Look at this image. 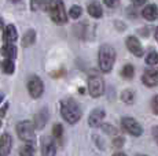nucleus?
Listing matches in <instances>:
<instances>
[{"label":"nucleus","mask_w":158,"mask_h":156,"mask_svg":"<svg viewBox=\"0 0 158 156\" xmlns=\"http://www.w3.org/2000/svg\"><path fill=\"white\" fill-rule=\"evenodd\" d=\"M44 8L50 13L51 19L54 21L58 25L66 23L68 17H66V11H65V6H63L62 0H44L43 2Z\"/></svg>","instance_id":"nucleus-1"},{"label":"nucleus","mask_w":158,"mask_h":156,"mask_svg":"<svg viewBox=\"0 0 158 156\" xmlns=\"http://www.w3.org/2000/svg\"><path fill=\"white\" fill-rule=\"evenodd\" d=\"M60 114H62L63 119L72 125L78 122L81 118V110L73 99H66L60 103Z\"/></svg>","instance_id":"nucleus-2"},{"label":"nucleus","mask_w":158,"mask_h":156,"mask_svg":"<svg viewBox=\"0 0 158 156\" xmlns=\"http://www.w3.org/2000/svg\"><path fill=\"white\" fill-rule=\"evenodd\" d=\"M115 60V51L109 44H103L99 48V67L103 73H109L113 68Z\"/></svg>","instance_id":"nucleus-3"},{"label":"nucleus","mask_w":158,"mask_h":156,"mask_svg":"<svg viewBox=\"0 0 158 156\" xmlns=\"http://www.w3.org/2000/svg\"><path fill=\"white\" fill-rule=\"evenodd\" d=\"M88 91L92 97H99L105 92V81L98 74H92L88 78Z\"/></svg>","instance_id":"nucleus-4"},{"label":"nucleus","mask_w":158,"mask_h":156,"mask_svg":"<svg viewBox=\"0 0 158 156\" xmlns=\"http://www.w3.org/2000/svg\"><path fill=\"white\" fill-rule=\"evenodd\" d=\"M17 133L21 140L26 141V142H32L35 140V127L33 123L29 121H22L17 125Z\"/></svg>","instance_id":"nucleus-5"},{"label":"nucleus","mask_w":158,"mask_h":156,"mask_svg":"<svg viewBox=\"0 0 158 156\" xmlns=\"http://www.w3.org/2000/svg\"><path fill=\"white\" fill-rule=\"evenodd\" d=\"M121 126H123V129L127 131V133L132 134V136H135V137L142 136V133H143L142 126L133 118H129V116H125V118L121 119Z\"/></svg>","instance_id":"nucleus-6"},{"label":"nucleus","mask_w":158,"mask_h":156,"mask_svg":"<svg viewBox=\"0 0 158 156\" xmlns=\"http://www.w3.org/2000/svg\"><path fill=\"white\" fill-rule=\"evenodd\" d=\"M28 91L29 95L32 96L33 99H39L44 92V85H43V81L40 80L39 77H32L28 82Z\"/></svg>","instance_id":"nucleus-7"},{"label":"nucleus","mask_w":158,"mask_h":156,"mask_svg":"<svg viewBox=\"0 0 158 156\" xmlns=\"http://www.w3.org/2000/svg\"><path fill=\"white\" fill-rule=\"evenodd\" d=\"M103 119H105V111L102 108H96L91 112L89 118H88V125L91 127H99V126H102Z\"/></svg>","instance_id":"nucleus-8"},{"label":"nucleus","mask_w":158,"mask_h":156,"mask_svg":"<svg viewBox=\"0 0 158 156\" xmlns=\"http://www.w3.org/2000/svg\"><path fill=\"white\" fill-rule=\"evenodd\" d=\"M127 48H128L135 56L143 55V48H142L140 41H139L136 37H133V36H131V37L127 38Z\"/></svg>","instance_id":"nucleus-9"},{"label":"nucleus","mask_w":158,"mask_h":156,"mask_svg":"<svg viewBox=\"0 0 158 156\" xmlns=\"http://www.w3.org/2000/svg\"><path fill=\"white\" fill-rule=\"evenodd\" d=\"M11 145H13V140L8 133H4L0 137V156H8L11 152Z\"/></svg>","instance_id":"nucleus-10"},{"label":"nucleus","mask_w":158,"mask_h":156,"mask_svg":"<svg viewBox=\"0 0 158 156\" xmlns=\"http://www.w3.org/2000/svg\"><path fill=\"white\" fill-rule=\"evenodd\" d=\"M41 154L43 156H55L56 155V148L54 141L50 137H44L41 141Z\"/></svg>","instance_id":"nucleus-11"},{"label":"nucleus","mask_w":158,"mask_h":156,"mask_svg":"<svg viewBox=\"0 0 158 156\" xmlns=\"http://www.w3.org/2000/svg\"><path fill=\"white\" fill-rule=\"evenodd\" d=\"M3 38H4L6 44H13L14 41H17L18 33H17V29H15L14 25H7L6 26L4 32H3Z\"/></svg>","instance_id":"nucleus-12"},{"label":"nucleus","mask_w":158,"mask_h":156,"mask_svg":"<svg viewBox=\"0 0 158 156\" xmlns=\"http://www.w3.org/2000/svg\"><path fill=\"white\" fill-rule=\"evenodd\" d=\"M142 15H143L144 19L147 21H156L157 19V15H158V8L156 4H148L146 6L142 11Z\"/></svg>","instance_id":"nucleus-13"},{"label":"nucleus","mask_w":158,"mask_h":156,"mask_svg":"<svg viewBox=\"0 0 158 156\" xmlns=\"http://www.w3.org/2000/svg\"><path fill=\"white\" fill-rule=\"evenodd\" d=\"M142 81L146 86H156L158 84V77L153 70H146V73L142 77Z\"/></svg>","instance_id":"nucleus-14"},{"label":"nucleus","mask_w":158,"mask_h":156,"mask_svg":"<svg viewBox=\"0 0 158 156\" xmlns=\"http://www.w3.org/2000/svg\"><path fill=\"white\" fill-rule=\"evenodd\" d=\"M88 14L94 18H101L102 14H103V10H102V6L99 4L98 2H91L89 6H88Z\"/></svg>","instance_id":"nucleus-15"},{"label":"nucleus","mask_w":158,"mask_h":156,"mask_svg":"<svg viewBox=\"0 0 158 156\" xmlns=\"http://www.w3.org/2000/svg\"><path fill=\"white\" fill-rule=\"evenodd\" d=\"M2 55L6 59H14L17 56V47L14 44H4L2 48Z\"/></svg>","instance_id":"nucleus-16"},{"label":"nucleus","mask_w":158,"mask_h":156,"mask_svg":"<svg viewBox=\"0 0 158 156\" xmlns=\"http://www.w3.org/2000/svg\"><path fill=\"white\" fill-rule=\"evenodd\" d=\"M48 119V115H47V110H41L40 112L37 114V115L35 116V126L37 129H43L45 126V122H47Z\"/></svg>","instance_id":"nucleus-17"},{"label":"nucleus","mask_w":158,"mask_h":156,"mask_svg":"<svg viewBox=\"0 0 158 156\" xmlns=\"http://www.w3.org/2000/svg\"><path fill=\"white\" fill-rule=\"evenodd\" d=\"M35 38H36V33H35V30H28V32L25 33V34H23L21 44H22V47H23V48H28V47H30L33 43H35Z\"/></svg>","instance_id":"nucleus-18"},{"label":"nucleus","mask_w":158,"mask_h":156,"mask_svg":"<svg viewBox=\"0 0 158 156\" xmlns=\"http://www.w3.org/2000/svg\"><path fill=\"white\" fill-rule=\"evenodd\" d=\"M19 155L21 156H35V146L32 144H25L23 146H21Z\"/></svg>","instance_id":"nucleus-19"},{"label":"nucleus","mask_w":158,"mask_h":156,"mask_svg":"<svg viewBox=\"0 0 158 156\" xmlns=\"http://www.w3.org/2000/svg\"><path fill=\"white\" fill-rule=\"evenodd\" d=\"M146 63L148 66H154V64H158V53L156 51H150L146 56Z\"/></svg>","instance_id":"nucleus-20"},{"label":"nucleus","mask_w":158,"mask_h":156,"mask_svg":"<svg viewBox=\"0 0 158 156\" xmlns=\"http://www.w3.org/2000/svg\"><path fill=\"white\" fill-rule=\"evenodd\" d=\"M133 74H135V71H133L132 64H125L123 67V70H121V76L124 78H127V80H131V78L133 77Z\"/></svg>","instance_id":"nucleus-21"},{"label":"nucleus","mask_w":158,"mask_h":156,"mask_svg":"<svg viewBox=\"0 0 158 156\" xmlns=\"http://www.w3.org/2000/svg\"><path fill=\"white\" fill-rule=\"evenodd\" d=\"M2 68L6 74H13L14 73V63L11 59H6L4 62L2 63Z\"/></svg>","instance_id":"nucleus-22"},{"label":"nucleus","mask_w":158,"mask_h":156,"mask_svg":"<svg viewBox=\"0 0 158 156\" xmlns=\"http://www.w3.org/2000/svg\"><path fill=\"white\" fill-rule=\"evenodd\" d=\"M52 136L55 137L56 140H59L62 138V136H63V127H62V125H59V123H56L55 126L52 127Z\"/></svg>","instance_id":"nucleus-23"},{"label":"nucleus","mask_w":158,"mask_h":156,"mask_svg":"<svg viewBox=\"0 0 158 156\" xmlns=\"http://www.w3.org/2000/svg\"><path fill=\"white\" fill-rule=\"evenodd\" d=\"M81 13H83V10H81L80 6H73L70 8V11H69V17L73 18V19H77L81 15Z\"/></svg>","instance_id":"nucleus-24"},{"label":"nucleus","mask_w":158,"mask_h":156,"mask_svg":"<svg viewBox=\"0 0 158 156\" xmlns=\"http://www.w3.org/2000/svg\"><path fill=\"white\" fill-rule=\"evenodd\" d=\"M121 100L127 104H131L133 101V92L132 91H124L121 95Z\"/></svg>","instance_id":"nucleus-25"},{"label":"nucleus","mask_w":158,"mask_h":156,"mask_svg":"<svg viewBox=\"0 0 158 156\" xmlns=\"http://www.w3.org/2000/svg\"><path fill=\"white\" fill-rule=\"evenodd\" d=\"M102 129H103V131L107 133V134H113V136L117 134V130H115L111 125H102Z\"/></svg>","instance_id":"nucleus-26"},{"label":"nucleus","mask_w":158,"mask_h":156,"mask_svg":"<svg viewBox=\"0 0 158 156\" xmlns=\"http://www.w3.org/2000/svg\"><path fill=\"white\" fill-rule=\"evenodd\" d=\"M43 2L44 0H30V7H32V10H37V8L43 4Z\"/></svg>","instance_id":"nucleus-27"},{"label":"nucleus","mask_w":158,"mask_h":156,"mask_svg":"<svg viewBox=\"0 0 158 156\" xmlns=\"http://www.w3.org/2000/svg\"><path fill=\"white\" fill-rule=\"evenodd\" d=\"M124 144V138L123 137H115V138L113 140V145L115 146V148H121Z\"/></svg>","instance_id":"nucleus-28"},{"label":"nucleus","mask_w":158,"mask_h":156,"mask_svg":"<svg viewBox=\"0 0 158 156\" xmlns=\"http://www.w3.org/2000/svg\"><path fill=\"white\" fill-rule=\"evenodd\" d=\"M105 2L106 6H109V7H115V4L118 3V0H103Z\"/></svg>","instance_id":"nucleus-29"},{"label":"nucleus","mask_w":158,"mask_h":156,"mask_svg":"<svg viewBox=\"0 0 158 156\" xmlns=\"http://www.w3.org/2000/svg\"><path fill=\"white\" fill-rule=\"evenodd\" d=\"M153 110H154V112L158 114V96H156L154 97V101H153Z\"/></svg>","instance_id":"nucleus-30"},{"label":"nucleus","mask_w":158,"mask_h":156,"mask_svg":"<svg viewBox=\"0 0 158 156\" xmlns=\"http://www.w3.org/2000/svg\"><path fill=\"white\" fill-rule=\"evenodd\" d=\"M7 108H8V103H6L4 106L0 108V116H4L6 115V111H7Z\"/></svg>","instance_id":"nucleus-31"},{"label":"nucleus","mask_w":158,"mask_h":156,"mask_svg":"<svg viewBox=\"0 0 158 156\" xmlns=\"http://www.w3.org/2000/svg\"><path fill=\"white\" fill-rule=\"evenodd\" d=\"M153 137H154V140H156V142L158 144V126L153 127Z\"/></svg>","instance_id":"nucleus-32"},{"label":"nucleus","mask_w":158,"mask_h":156,"mask_svg":"<svg viewBox=\"0 0 158 156\" xmlns=\"http://www.w3.org/2000/svg\"><path fill=\"white\" fill-rule=\"evenodd\" d=\"M132 2H133L135 6H143L146 3V0H132Z\"/></svg>","instance_id":"nucleus-33"},{"label":"nucleus","mask_w":158,"mask_h":156,"mask_svg":"<svg viewBox=\"0 0 158 156\" xmlns=\"http://www.w3.org/2000/svg\"><path fill=\"white\" fill-rule=\"evenodd\" d=\"M113 156H127V155H125V154H123V152H115Z\"/></svg>","instance_id":"nucleus-34"},{"label":"nucleus","mask_w":158,"mask_h":156,"mask_svg":"<svg viewBox=\"0 0 158 156\" xmlns=\"http://www.w3.org/2000/svg\"><path fill=\"white\" fill-rule=\"evenodd\" d=\"M3 99H4V96H3L2 93H0V104H2V101H3Z\"/></svg>","instance_id":"nucleus-35"},{"label":"nucleus","mask_w":158,"mask_h":156,"mask_svg":"<svg viewBox=\"0 0 158 156\" xmlns=\"http://www.w3.org/2000/svg\"><path fill=\"white\" fill-rule=\"evenodd\" d=\"M156 40L158 41V28H157V30H156Z\"/></svg>","instance_id":"nucleus-36"},{"label":"nucleus","mask_w":158,"mask_h":156,"mask_svg":"<svg viewBox=\"0 0 158 156\" xmlns=\"http://www.w3.org/2000/svg\"><path fill=\"white\" fill-rule=\"evenodd\" d=\"M3 28V21H2V18H0V29Z\"/></svg>","instance_id":"nucleus-37"},{"label":"nucleus","mask_w":158,"mask_h":156,"mask_svg":"<svg viewBox=\"0 0 158 156\" xmlns=\"http://www.w3.org/2000/svg\"><path fill=\"white\" fill-rule=\"evenodd\" d=\"M138 156H146V155H138Z\"/></svg>","instance_id":"nucleus-38"},{"label":"nucleus","mask_w":158,"mask_h":156,"mask_svg":"<svg viewBox=\"0 0 158 156\" xmlns=\"http://www.w3.org/2000/svg\"><path fill=\"white\" fill-rule=\"evenodd\" d=\"M0 126H2V122H0Z\"/></svg>","instance_id":"nucleus-39"}]
</instances>
